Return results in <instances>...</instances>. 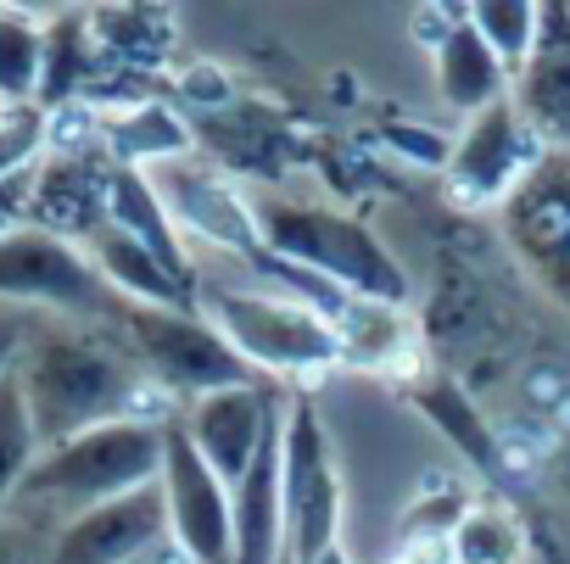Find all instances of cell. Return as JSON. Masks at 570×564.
Listing matches in <instances>:
<instances>
[{
    "label": "cell",
    "instance_id": "cell-29",
    "mask_svg": "<svg viewBox=\"0 0 570 564\" xmlns=\"http://www.w3.org/2000/svg\"><path fill=\"white\" fill-rule=\"evenodd\" d=\"M470 23L475 34L498 51V62L509 68V79L525 68L531 46H537V23H542V7H531V0H475L470 7Z\"/></svg>",
    "mask_w": 570,
    "mask_h": 564
},
{
    "label": "cell",
    "instance_id": "cell-24",
    "mask_svg": "<svg viewBox=\"0 0 570 564\" xmlns=\"http://www.w3.org/2000/svg\"><path fill=\"white\" fill-rule=\"evenodd\" d=\"M90 34L112 62L151 73V79L179 57V18L168 7H96Z\"/></svg>",
    "mask_w": 570,
    "mask_h": 564
},
{
    "label": "cell",
    "instance_id": "cell-37",
    "mask_svg": "<svg viewBox=\"0 0 570 564\" xmlns=\"http://www.w3.org/2000/svg\"><path fill=\"white\" fill-rule=\"evenodd\" d=\"M386 564H403V558H397V553H392V558H386Z\"/></svg>",
    "mask_w": 570,
    "mask_h": 564
},
{
    "label": "cell",
    "instance_id": "cell-35",
    "mask_svg": "<svg viewBox=\"0 0 570 564\" xmlns=\"http://www.w3.org/2000/svg\"><path fill=\"white\" fill-rule=\"evenodd\" d=\"M140 564H190V558H185V547H179V542H163V547H151Z\"/></svg>",
    "mask_w": 570,
    "mask_h": 564
},
{
    "label": "cell",
    "instance_id": "cell-19",
    "mask_svg": "<svg viewBox=\"0 0 570 564\" xmlns=\"http://www.w3.org/2000/svg\"><path fill=\"white\" fill-rule=\"evenodd\" d=\"M431 68H436V90H442V101H448L459 118H475V112L509 101V85H514L509 68L498 62V51L475 34L470 7H464V18L453 23V34L436 46Z\"/></svg>",
    "mask_w": 570,
    "mask_h": 564
},
{
    "label": "cell",
    "instance_id": "cell-16",
    "mask_svg": "<svg viewBox=\"0 0 570 564\" xmlns=\"http://www.w3.org/2000/svg\"><path fill=\"white\" fill-rule=\"evenodd\" d=\"M107 185H112V157H46L35 168L29 229L62 240H96L107 229Z\"/></svg>",
    "mask_w": 570,
    "mask_h": 564
},
{
    "label": "cell",
    "instance_id": "cell-7",
    "mask_svg": "<svg viewBox=\"0 0 570 564\" xmlns=\"http://www.w3.org/2000/svg\"><path fill=\"white\" fill-rule=\"evenodd\" d=\"M285 564H314L325 547L342 542V469L336 442L303 392L285 397Z\"/></svg>",
    "mask_w": 570,
    "mask_h": 564
},
{
    "label": "cell",
    "instance_id": "cell-21",
    "mask_svg": "<svg viewBox=\"0 0 570 564\" xmlns=\"http://www.w3.org/2000/svg\"><path fill=\"white\" fill-rule=\"evenodd\" d=\"M90 257L96 268L107 274V286L129 303V308H174V314H196V291L185 286V279L168 274L163 257H151L140 240H129L124 229H101L90 240Z\"/></svg>",
    "mask_w": 570,
    "mask_h": 564
},
{
    "label": "cell",
    "instance_id": "cell-34",
    "mask_svg": "<svg viewBox=\"0 0 570 564\" xmlns=\"http://www.w3.org/2000/svg\"><path fill=\"white\" fill-rule=\"evenodd\" d=\"M40 319H46V314H29V308H7V303H0V375L18 369V353H23V342L35 336Z\"/></svg>",
    "mask_w": 570,
    "mask_h": 564
},
{
    "label": "cell",
    "instance_id": "cell-13",
    "mask_svg": "<svg viewBox=\"0 0 570 564\" xmlns=\"http://www.w3.org/2000/svg\"><path fill=\"white\" fill-rule=\"evenodd\" d=\"M274 414H279V392H268V380H257V386H229V392H213V397L190 403L179 414V425L196 442V453L213 464V475L224 486H235L252 469Z\"/></svg>",
    "mask_w": 570,
    "mask_h": 564
},
{
    "label": "cell",
    "instance_id": "cell-6",
    "mask_svg": "<svg viewBox=\"0 0 570 564\" xmlns=\"http://www.w3.org/2000/svg\"><path fill=\"white\" fill-rule=\"evenodd\" d=\"M129 347L140 353V369L151 375L157 392H168L179 403V414L213 392L229 386H257V375L246 369V358L224 342V330L196 308V314H174V308H129L124 319Z\"/></svg>",
    "mask_w": 570,
    "mask_h": 564
},
{
    "label": "cell",
    "instance_id": "cell-33",
    "mask_svg": "<svg viewBox=\"0 0 570 564\" xmlns=\"http://www.w3.org/2000/svg\"><path fill=\"white\" fill-rule=\"evenodd\" d=\"M392 146H397L403 157L425 162V168H448V157H453V140H448V135H436V129H425V123L392 129Z\"/></svg>",
    "mask_w": 570,
    "mask_h": 564
},
{
    "label": "cell",
    "instance_id": "cell-30",
    "mask_svg": "<svg viewBox=\"0 0 570 564\" xmlns=\"http://www.w3.org/2000/svg\"><path fill=\"white\" fill-rule=\"evenodd\" d=\"M46 157V112L40 107H0V185L35 174Z\"/></svg>",
    "mask_w": 570,
    "mask_h": 564
},
{
    "label": "cell",
    "instance_id": "cell-26",
    "mask_svg": "<svg viewBox=\"0 0 570 564\" xmlns=\"http://www.w3.org/2000/svg\"><path fill=\"white\" fill-rule=\"evenodd\" d=\"M46 23L51 18H40V12L0 7V107H40Z\"/></svg>",
    "mask_w": 570,
    "mask_h": 564
},
{
    "label": "cell",
    "instance_id": "cell-27",
    "mask_svg": "<svg viewBox=\"0 0 570 564\" xmlns=\"http://www.w3.org/2000/svg\"><path fill=\"white\" fill-rule=\"evenodd\" d=\"M520 558H525L520 520L503 503L475 497L464 508V520L453 525V564H520Z\"/></svg>",
    "mask_w": 570,
    "mask_h": 564
},
{
    "label": "cell",
    "instance_id": "cell-8",
    "mask_svg": "<svg viewBox=\"0 0 570 564\" xmlns=\"http://www.w3.org/2000/svg\"><path fill=\"white\" fill-rule=\"evenodd\" d=\"M163 508H168V542L185 547L190 564H235V503L229 486L213 475V464L196 453L179 419L163 425Z\"/></svg>",
    "mask_w": 570,
    "mask_h": 564
},
{
    "label": "cell",
    "instance_id": "cell-14",
    "mask_svg": "<svg viewBox=\"0 0 570 564\" xmlns=\"http://www.w3.org/2000/svg\"><path fill=\"white\" fill-rule=\"evenodd\" d=\"M509 101L542 151H570V7H542L537 46L514 73Z\"/></svg>",
    "mask_w": 570,
    "mask_h": 564
},
{
    "label": "cell",
    "instance_id": "cell-36",
    "mask_svg": "<svg viewBox=\"0 0 570 564\" xmlns=\"http://www.w3.org/2000/svg\"><path fill=\"white\" fill-rule=\"evenodd\" d=\"M314 564H353V553H347V547H342V542H336V547H325V553H320V558H314Z\"/></svg>",
    "mask_w": 570,
    "mask_h": 564
},
{
    "label": "cell",
    "instance_id": "cell-1",
    "mask_svg": "<svg viewBox=\"0 0 570 564\" xmlns=\"http://www.w3.org/2000/svg\"><path fill=\"white\" fill-rule=\"evenodd\" d=\"M12 375L29 397L40 447H62V442H73L96 425H118V419L168 425V408H179L168 392L151 386L124 325L40 319L35 336L23 342Z\"/></svg>",
    "mask_w": 570,
    "mask_h": 564
},
{
    "label": "cell",
    "instance_id": "cell-5",
    "mask_svg": "<svg viewBox=\"0 0 570 564\" xmlns=\"http://www.w3.org/2000/svg\"><path fill=\"white\" fill-rule=\"evenodd\" d=\"M0 303L51 314V319H85V325H124L129 319V303L107 286L90 246L46 235V229L0 235Z\"/></svg>",
    "mask_w": 570,
    "mask_h": 564
},
{
    "label": "cell",
    "instance_id": "cell-12",
    "mask_svg": "<svg viewBox=\"0 0 570 564\" xmlns=\"http://www.w3.org/2000/svg\"><path fill=\"white\" fill-rule=\"evenodd\" d=\"M163 542H168L163 486H140L129 497H112L62 520L51 536V564H140Z\"/></svg>",
    "mask_w": 570,
    "mask_h": 564
},
{
    "label": "cell",
    "instance_id": "cell-11",
    "mask_svg": "<svg viewBox=\"0 0 570 564\" xmlns=\"http://www.w3.org/2000/svg\"><path fill=\"white\" fill-rule=\"evenodd\" d=\"M168 207V218L179 224V235H196L207 240L213 251H229L240 268L263 257V235H257V212H252V196L224 174L213 168L207 157H179V162H163L146 174Z\"/></svg>",
    "mask_w": 570,
    "mask_h": 564
},
{
    "label": "cell",
    "instance_id": "cell-3",
    "mask_svg": "<svg viewBox=\"0 0 570 564\" xmlns=\"http://www.w3.org/2000/svg\"><path fill=\"white\" fill-rule=\"evenodd\" d=\"M157 475H163V425L118 419V425H96L62 447H46L35 458L23 492L12 497V508H35L62 525L96 503L157 486Z\"/></svg>",
    "mask_w": 570,
    "mask_h": 564
},
{
    "label": "cell",
    "instance_id": "cell-25",
    "mask_svg": "<svg viewBox=\"0 0 570 564\" xmlns=\"http://www.w3.org/2000/svg\"><path fill=\"white\" fill-rule=\"evenodd\" d=\"M107 51L90 34V12H62L46 23V79H40V112L85 101L90 79L101 73Z\"/></svg>",
    "mask_w": 570,
    "mask_h": 564
},
{
    "label": "cell",
    "instance_id": "cell-31",
    "mask_svg": "<svg viewBox=\"0 0 570 564\" xmlns=\"http://www.w3.org/2000/svg\"><path fill=\"white\" fill-rule=\"evenodd\" d=\"M51 536L57 520L35 508H7L0 514V564H51Z\"/></svg>",
    "mask_w": 570,
    "mask_h": 564
},
{
    "label": "cell",
    "instance_id": "cell-15",
    "mask_svg": "<svg viewBox=\"0 0 570 564\" xmlns=\"http://www.w3.org/2000/svg\"><path fill=\"white\" fill-rule=\"evenodd\" d=\"M285 403L263 431L252 469L229 486L235 503V564H285Z\"/></svg>",
    "mask_w": 570,
    "mask_h": 564
},
{
    "label": "cell",
    "instance_id": "cell-18",
    "mask_svg": "<svg viewBox=\"0 0 570 564\" xmlns=\"http://www.w3.org/2000/svg\"><path fill=\"white\" fill-rule=\"evenodd\" d=\"M107 224L124 229L129 240H140L151 257H163L168 274L185 279V286L202 297V279H196V263H190V251H185V235H179V224L168 218V207H163V196H157V185H151L146 174L112 168V185H107Z\"/></svg>",
    "mask_w": 570,
    "mask_h": 564
},
{
    "label": "cell",
    "instance_id": "cell-32",
    "mask_svg": "<svg viewBox=\"0 0 570 564\" xmlns=\"http://www.w3.org/2000/svg\"><path fill=\"white\" fill-rule=\"evenodd\" d=\"M168 96H179V101L196 107L202 118H218V112L235 107V79H229L218 62H185V68L174 73V90H168Z\"/></svg>",
    "mask_w": 570,
    "mask_h": 564
},
{
    "label": "cell",
    "instance_id": "cell-9",
    "mask_svg": "<svg viewBox=\"0 0 570 564\" xmlns=\"http://www.w3.org/2000/svg\"><path fill=\"white\" fill-rule=\"evenodd\" d=\"M537 162H542V140L525 129L514 101H498V107L464 118V129L453 135V157L442 168V185H448L453 207L481 212V207H503Z\"/></svg>",
    "mask_w": 570,
    "mask_h": 564
},
{
    "label": "cell",
    "instance_id": "cell-22",
    "mask_svg": "<svg viewBox=\"0 0 570 564\" xmlns=\"http://www.w3.org/2000/svg\"><path fill=\"white\" fill-rule=\"evenodd\" d=\"M190 129H196V146H207L213 168L224 174H257V179L285 174L292 135H279V123L263 107H229L218 118H196Z\"/></svg>",
    "mask_w": 570,
    "mask_h": 564
},
{
    "label": "cell",
    "instance_id": "cell-20",
    "mask_svg": "<svg viewBox=\"0 0 570 564\" xmlns=\"http://www.w3.org/2000/svg\"><path fill=\"white\" fill-rule=\"evenodd\" d=\"M336 342H342V364L414 380V319H409V303L353 297L336 314Z\"/></svg>",
    "mask_w": 570,
    "mask_h": 564
},
{
    "label": "cell",
    "instance_id": "cell-28",
    "mask_svg": "<svg viewBox=\"0 0 570 564\" xmlns=\"http://www.w3.org/2000/svg\"><path fill=\"white\" fill-rule=\"evenodd\" d=\"M40 453L46 447H40V431H35V414H29L18 375H0V514H7L12 497L23 492Z\"/></svg>",
    "mask_w": 570,
    "mask_h": 564
},
{
    "label": "cell",
    "instance_id": "cell-17",
    "mask_svg": "<svg viewBox=\"0 0 570 564\" xmlns=\"http://www.w3.org/2000/svg\"><path fill=\"white\" fill-rule=\"evenodd\" d=\"M409 403H414V414H420L481 481H498V475H503L498 431L487 425L481 403H470V392H464L453 375H414V380H409Z\"/></svg>",
    "mask_w": 570,
    "mask_h": 564
},
{
    "label": "cell",
    "instance_id": "cell-2",
    "mask_svg": "<svg viewBox=\"0 0 570 564\" xmlns=\"http://www.w3.org/2000/svg\"><path fill=\"white\" fill-rule=\"evenodd\" d=\"M252 212H257L263 251L331 279L347 297L409 303V268L358 212H342L331 201H297V196H263L252 201Z\"/></svg>",
    "mask_w": 570,
    "mask_h": 564
},
{
    "label": "cell",
    "instance_id": "cell-10",
    "mask_svg": "<svg viewBox=\"0 0 570 564\" xmlns=\"http://www.w3.org/2000/svg\"><path fill=\"white\" fill-rule=\"evenodd\" d=\"M498 224L542 291L570 308V151H542V162L498 207Z\"/></svg>",
    "mask_w": 570,
    "mask_h": 564
},
{
    "label": "cell",
    "instance_id": "cell-4",
    "mask_svg": "<svg viewBox=\"0 0 570 564\" xmlns=\"http://www.w3.org/2000/svg\"><path fill=\"white\" fill-rule=\"evenodd\" d=\"M196 308L224 330V342L246 358L257 380H285V375H325L342 364L336 325L314 314L297 297H279L268 286H202Z\"/></svg>",
    "mask_w": 570,
    "mask_h": 564
},
{
    "label": "cell",
    "instance_id": "cell-23",
    "mask_svg": "<svg viewBox=\"0 0 570 564\" xmlns=\"http://www.w3.org/2000/svg\"><path fill=\"white\" fill-rule=\"evenodd\" d=\"M101 140H107L112 168H135V174H151V168H163V162L196 157V129H190L168 101H146V107H129V112H107Z\"/></svg>",
    "mask_w": 570,
    "mask_h": 564
}]
</instances>
